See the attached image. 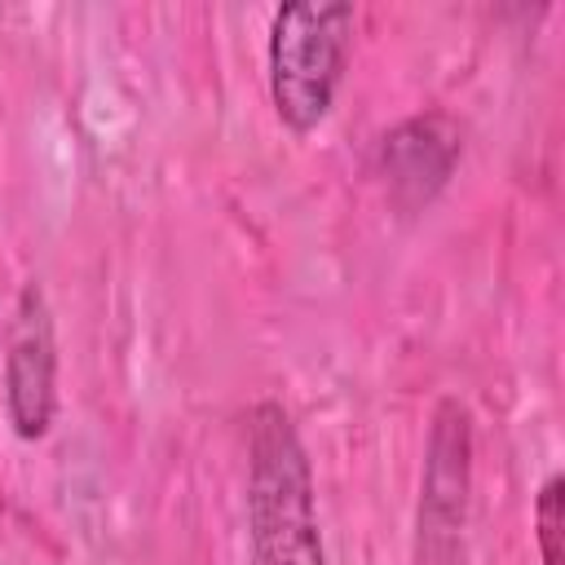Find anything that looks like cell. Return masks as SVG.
I'll return each mask as SVG.
<instances>
[{"mask_svg": "<svg viewBox=\"0 0 565 565\" xmlns=\"http://www.w3.org/2000/svg\"><path fill=\"white\" fill-rule=\"evenodd\" d=\"M247 534L252 565H327L313 468L278 402H260L247 419Z\"/></svg>", "mask_w": 565, "mask_h": 565, "instance_id": "1", "label": "cell"}, {"mask_svg": "<svg viewBox=\"0 0 565 565\" xmlns=\"http://www.w3.org/2000/svg\"><path fill=\"white\" fill-rule=\"evenodd\" d=\"M353 40V4L296 0L269 22V97L287 128L309 132L327 119Z\"/></svg>", "mask_w": 565, "mask_h": 565, "instance_id": "2", "label": "cell"}, {"mask_svg": "<svg viewBox=\"0 0 565 565\" xmlns=\"http://www.w3.org/2000/svg\"><path fill=\"white\" fill-rule=\"evenodd\" d=\"M57 344H53V313L35 282L22 287L4 353V411L18 437L35 441L49 433L57 411Z\"/></svg>", "mask_w": 565, "mask_h": 565, "instance_id": "3", "label": "cell"}, {"mask_svg": "<svg viewBox=\"0 0 565 565\" xmlns=\"http://www.w3.org/2000/svg\"><path fill=\"white\" fill-rule=\"evenodd\" d=\"M455 159H459V132L446 115L406 119L380 146V163H384V177L393 185V199L406 207L428 203L446 185Z\"/></svg>", "mask_w": 565, "mask_h": 565, "instance_id": "4", "label": "cell"}, {"mask_svg": "<svg viewBox=\"0 0 565 565\" xmlns=\"http://www.w3.org/2000/svg\"><path fill=\"white\" fill-rule=\"evenodd\" d=\"M534 534L543 565H561V477H547L534 499Z\"/></svg>", "mask_w": 565, "mask_h": 565, "instance_id": "5", "label": "cell"}]
</instances>
